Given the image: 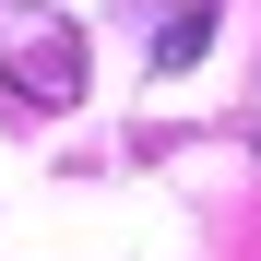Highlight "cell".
<instances>
[{"label":"cell","instance_id":"cell-1","mask_svg":"<svg viewBox=\"0 0 261 261\" xmlns=\"http://www.w3.org/2000/svg\"><path fill=\"white\" fill-rule=\"evenodd\" d=\"M71 95H83V36L71 24H12V36H0V107L60 119Z\"/></svg>","mask_w":261,"mask_h":261},{"label":"cell","instance_id":"cell-2","mask_svg":"<svg viewBox=\"0 0 261 261\" xmlns=\"http://www.w3.org/2000/svg\"><path fill=\"white\" fill-rule=\"evenodd\" d=\"M202 48H214V12H202V0H190V12H178V24L154 36V71H190Z\"/></svg>","mask_w":261,"mask_h":261}]
</instances>
